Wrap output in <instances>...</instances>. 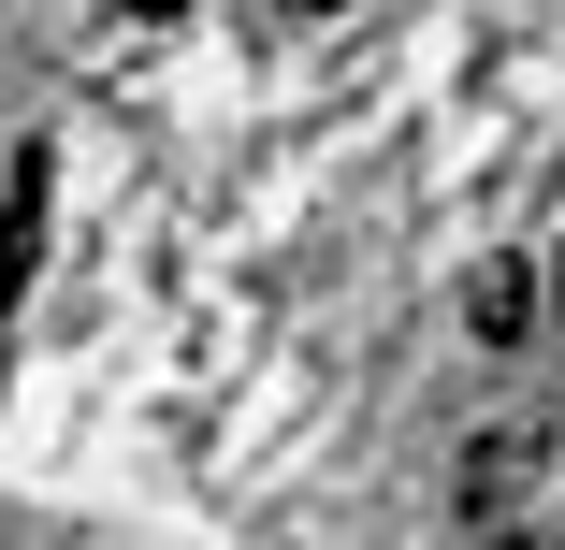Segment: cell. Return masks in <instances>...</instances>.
Instances as JSON below:
<instances>
[{
    "label": "cell",
    "instance_id": "obj_4",
    "mask_svg": "<svg viewBox=\"0 0 565 550\" xmlns=\"http://www.w3.org/2000/svg\"><path fill=\"white\" fill-rule=\"evenodd\" d=\"M276 15H349V0H276Z\"/></svg>",
    "mask_w": 565,
    "mask_h": 550
},
{
    "label": "cell",
    "instance_id": "obj_1",
    "mask_svg": "<svg viewBox=\"0 0 565 550\" xmlns=\"http://www.w3.org/2000/svg\"><path fill=\"white\" fill-rule=\"evenodd\" d=\"M536 478H551V420H493V434H465V536L522 550V507H536Z\"/></svg>",
    "mask_w": 565,
    "mask_h": 550
},
{
    "label": "cell",
    "instance_id": "obj_5",
    "mask_svg": "<svg viewBox=\"0 0 565 550\" xmlns=\"http://www.w3.org/2000/svg\"><path fill=\"white\" fill-rule=\"evenodd\" d=\"M131 15H146V30H160V15H189V0H131Z\"/></svg>",
    "mask_w": 565,
    "mask_h": 550
},
{
    "label": "cell",
    "instance_id": "obj_2",
    "mask_svg": "<svg viewBox=\"0 0 565 550\" xmlns=\"http://www.w3.org/2000/svg\"><path fill=\"white\" fill-rule=\"evenodd\" d=\"M44 217H58V160L15 145V174H0V319H15L30 276H44Z\"/></svg>",
    "mask_w": 565,
    "mask_h": 550
},
{
    "label": "cell",
    "instance_id": "obj_3",
    "mask_svg": "<svg viewBox=\"0 0 565 550\" xmlns=\"http://www.w3.org/2000/svg\"><path fill=\"white\" fill-rule=\"evenodd\" d=\"M465 319H479L493 348H522V319H536V290H522V261H493V276L465 290Z\"/></svg>",
    "mask_w": 565,
    "mask_h": 550
}]
</instances>
